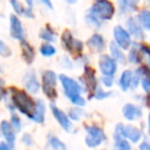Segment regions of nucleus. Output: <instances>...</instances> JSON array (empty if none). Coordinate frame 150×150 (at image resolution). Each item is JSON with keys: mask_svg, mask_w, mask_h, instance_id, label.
Returning <instances> with one entry per match:
<instances>
[{"mask_svg": "<svg viewBox=\"0 0 150 150\" xmlns=\"http://www.w3.org/2000/svg\"><path fill=\"white\" fill-rule=\"evenodd\" d=\"M60 80L63 88L65 91V95L70 99V101L76 106H83L86 104V100L80 96V93L82 92L81 86L78 82H76L74 79L68 77L66 75H60Z\"/></svg>", "mask_w": 150, "mask_h": 150, "instance_id": "1", "label": "nucleus"}, {"mask_svg": "<svg viewBox=\"0 0 150 150\" xmlns=\"http://www.w3.org/2000/svg\"><path fill=\"white\" fill-rule=\"evenodd\" d=\"M11 99H13L15 106L22 113H24V114H26L29 117H32L34 111H35V103L25 92L13 88V91H11Z\"/></svg>", "mask_w": 150, "mask_h": 150, "instance_id": "2", "label": "nucleus"}, {"mask_svg": "<svg viewBox=\"0 0 150 150\" xmlns=\"http://www.w3.org/2000/svg\"><path fill=\"white\" fill-rule=\"evenodd\" d=\"M90 13L100 21L109 20L114 15V6L109 1L100 0V1H97L94 3Z\"/></svg>", "mask_w": 150, "mask_h": 150, "instance_id": "3", "label": "nucleus"}, {"mask_svg": "<svg viewBox=\"0 0 150 150\" xmlns=\"http://www.w3.org/2000/svg\"><path fill=\"white\" fill-rule=\"evenodd\" d=\"M57 75L54 71L46 70L42 74V91L50 99H56L58 94L56 91Z\"/></svg>", "mask_w": 150, "mask_h": 150, "instance_id": "4", "label": "nucleus"}, {"mask_svg": "<svg viewBox=\"0 0 150 150\" xmlns=\"http://www.w3.org/2000/svg\"><path fill=\"white\" fill-rule=\"evenodd\" d=\"M86 131L88 133V136L86 138V143L88 147H97L106 140V136H105L103 129L96 125L86 127Z\"/></svg>", "mask_w": 150, "mask_h": 150, "instance_id": "5", "label": "nucleus"}, {"mask_svg": "<svg viewBox=\"0 0 150 150\" xmlns=\"http://www.w3.org/2000/svg\"><path fill=\"white\" fill-rule=\"evenodd\" d=\"M115 132H116L115 134L121 136L122 138L129 139L134 143L139 141L142 136L140 129H138L137 127H133V125H122L120 123L115 127Z\"/></svg>", "mask_w": 150, "mask_h": 150, "instance_id": "6", "label": "nucleus"}, {"mask_svg": "<svg viewBox=\"0 0 150 150\" xmlns=\"http://www.w3.org/2000/svg\"><path fill=\"white\" fill-rule=\"evenodd\" d=\"M99 66H100V70L102 74H104V76H106V77H112L117 70L116 62L107 54H103L100 57Z\"/></svg>", "mask_w": 150, "mask_h": 150, "instance_id": "7", "label": "nucleus"}, {"mask_svg": "<svg viewBox=\"0 0 150 150\" xmlns=\"http://www.w3.org/2000/svg\"><path fill=\"white\" fill-rule=\"evenodd\" d=\"M114 38L115 43L122 50H127L132 44V39L129 34L120 26H116L114 28Z\"/></svg>", "mask_w": 150, "mask_h": 150, "instance_id": "8", "label": "nucleus"}, {"mask_svg": "<svg viewBox=\"0 0 150 150\" xmlns=\"http://www.w3.org/2000/svg\"><path fill=\"white\" fill-rule=\"evenodd\" d=\"M62 40H63V44L65 45V47L67 48L68 50H75V52H80L82 50V44L81 41L77 39H74V38L71 36L70 32L66 31L64 34H63V37H62Z\"/></svg>", "mask_w": 150, "mask_h": 150, "instance_id": "9", "label": "nucleus"}, {"mask_svg": "<svg viewBox=\"0 0 150 150\" xmlns=\"http://www.w3.org/2000/svg\"><path fill=\"white\" fill-rule=\"evenodd\" d=\"M52 114H54V118L58 120V122L61 125V127L65 129V131L69 132L71 129V122L69 120V117L66 113L63 112L61 109H59L57 106L54 105H52Z\"/></svg>", "mask_w": 150, "mask_h": 150, "instance_id": "10", "label": "nucleus"}, {"mask_svg": "<svg viewBox=\"0 0 150 150\" xmlns=\"http://www.w3.org/2000/svg\"><path fill=\"white\" fill-rule=\"evenodd\" d=\"M11 35L15 39L24 40V29L21 21L16 16H11Z\"/></svg>", "mask_w": 150, "mask_h": 150, "instance_id": "11", "label": "nucleus"}, {"mask_svg": "<svg viewBox=\"0 0 150 150\" xmlns=\"http://www.w3.org/2000/svg\"><path fill=\"white\" fill-rule=\"evenodd\" d=\"M24 86L32 94H36L39 91V82H38L36 75L33 71H29L24 77Z\"/></svg>", "mask_w": 150, "mask_h": 150, "instance_id": "12", "label": "nucleus"}, {"mask_svg": "<svg viewBox=\"0 0 150 150\" xmlns=\"http://www.w3.org/2000/svg\"><path fill=\"white\" fill-rule=\"evenodd\" d=\"M0 129H1L2 135L4 136L5 140L9 144V146H13V144L16 142V134L11 123H9L6 120H3L1 122V125H0Z\"/></svg>", "mask_w": 150, "mask_h": 150, "instance_id": "13", "label": "nucleus"}, {"mask_svg": "<svg viewBox=\"0 0 150 150\" xmlns=\"http://www.w3.org/2000/svg\"><path fill=\"white\" fill-rule=\"evenodd\" d=\"M123 116L127 120H136L142 116V110L140 107L133 104H127L122 109Z\"/></svg>", "mask_w": 150, "mask_h": 150, "instance_id": "14", "label": "nucleus"}, {"mask_svg": "<svg viewBox=\"0 0 150 150\" xmlns=\"http://www.w3.org/2000/svg\"><path fill=\"white\" fill-rule=\"evenodd\" d=\"M127 29H129V33H131L134 37L138 38V39H143L144 38L143 30H142L141 26L137 23V21H136L135 19L129 18L127 21Z\"/></svg>", "mask_w": 150, "mask_h": 150, "instance_id": "15", "label": "nucleus"}, {"mask_svg": "<svg viewBox=\"0 0 150 150\" xmlns=\"http://www.w3.org/2000/svg\"><path fill=\"white\" fill-rule=\"evenodd\" d=\"M44 113H45V106L42 100H37L35 103V111L32 115L31 119L35 122L41 123L44 121Z\"/></svg>", "mask_w": 150, "mask_h": 150, "instance_id": "16", "label": "nucleus"}, {"mask_svg": "<svg viewBox=\"0 0 150 150\" xmlns=\"http://www.w3.org/2000/svg\"><path fill=\"white\" fill-rule=\"evenodd\" d=\"M88 45L96 52H102L105 48V41L100 34H94L88 40Z\"/></svg>", "mask_w": 150, "mask_h": 150, "instance_id": "17", "label": "nucleus"}, {"mask_svg": "<svg viewBox=\"0 0 150 150\" xmlns=\"http://www.w3.org/2000/svg\"><path fill=\"white\" fill-rule=\"evenodd\" d=\"M110 52H111V54H112V59L115 62L125 64V54H122L120 47H119L115 42H111L110 43Z\"/></svg>", "mask_w": 150, "mask_h": 150, "instance_id": "18", "label": "nucleus"}, {"mask_svg": "<svg viewBox=\"0 0 150 150\" xmlns=\"http://www.w3.org/2000/svg\"><path fill=\"white\" fill-rule=\"evenodd\" d=\"M22 48H23V54H24V58H25L26 62L29 63V64L33 62L34 56H35L33 47H32L28 42H26L25 40H22Z\"/></svg>", "mask_w": 150, "mask_h": 150, "instance_id": "19", "label": "nucleus"}, {"mask_svg": "<svg viewBox=\"0 0 150 150\" xmlns=\"http://www.w3.org/2000/svg\"><path fill=\"white\" fill-rule=\"evenodd\" d=\"M132 78H133V73H132V71H129V70L123 71L122 75H121V77H120V81H119L121 90L127 91V88H129Z\"/></svg>", "mask_w": 150, "mask_h": 150, "instance_id": "20", "label": "nucleus"}, {"mask_svg": "<svg viewBox=\"0 0 150 150\" xmlns=\"http://www.w3.org/2000/svg\"><path fill=\"white\" fill-rule=\"evenodd\" d=\"M140 62L144 63L148 68L150 69V48L145 45L140 46V54H139Z\"/></svg>", "mask_w": 150, "mask_h": 150, "instance_id": "21", "label": "nucleus"}, {"mask_svg": "<svg viewBox=\"0 0 150 150\" xmlns=\"http://www.w3.org/2000/svg\"><path fill=\"white\" fill-rule=\"evenodd\" d=\"M114 139H115V144H114L115 150H131V146H129V142L127 140H125V138L115 134Z\"/></svg>", "mask_w": 150, "mask_h": 150, "instance_id": "22", "label": "nucleus"}, {"mask_svg": "<svg viewBox=\"0 0 150 150\" xmlns=\"http://www.w3.org/2000/svg\"><path fill=\"white\" fill-rule=\"evenodd\" d=\"M139 21L140 24L143 26L145 29L150 30V11H143L139 13Z\"/></svg>", "mask_w": 150, "mask_h": 150, "instance_id": "23", "label": "nucleus"}, {"mask_svg": "<svg viewBox=\"0 0 150 150\" xmlns=\"http://www.w3.org/2000/svg\"><path fill=\"white\" fill-rule=\"evenodd\" d=\"M140 46L139 44L135 43L132 48L131 52H129V62L132 63H140L139 60V54H140Z\"/></svg>", "mask_w": 150, "mask_h": 150, "instance_id": "24", "label": "nucleus"}, {"mask_svg": "<svg viewBox=\"0 0 150 150\" xmlns=\"http://www.w3.org/2000/svg\"><path fill=\"white\" fill-rule=\"evenodd\" d=\"M86 84H88L91 88H95V86H96V80H95V72L94 70H92L88 67H86Z\"/></svg>", "mask_w": 150, "mask_h": 150, "instance_id": "25", "label": "nucleus"}, {"mask_svg": "<svg viewBox=\"0 0 150 150\" xmlns=\"http://www.w3.org/2000/svg\"><path fill=\"white\" fill-rule=\"evenodd\" d=\"M136 1H121L120 2V11L121 13H127V11H132L136 9Z\"/></svg>", "mask_w": 150, "mask_h": 150, "instance_id": "26", "label": "nucleus"}, {"mask_svg": "<svg viewBox=\"0 0 150 150\" xmlns=\"http://www.w3.org/2000/svg\"><path fill=\"white\" fill-rule=\"evenodd\" d=\"M40 38H42L43 40H45V41H50V42H52L56 40V36H54V34L52 33V30L50 29H43L41 30V32H40L39 34Z\"/></svg>", "mask_w": 150, "mask_h": 150, "instance_id": "27", "label": "nucleus"}, {"mask_svg": "<svg viewBox=\"0 0 150 150\" xmlns=\"http://www.w3.org/2000/svg\"><path fill=\"white\" fill-rule=\"evenodd\" d=\"M50 145L54 148V150H66V145L63 143L61 140H59L56 137H50Z\"/></svg>", "mask_w": 150, "mask_h": 150, "instance_id": "28", "label": "nucleus"}, {"mask_svg": "<svg viewBox=\"0 0 150 150\" xmlns=\"http://www.w3.org/2000/svg\"><path fill=\"white\" fill-rule=\"evenodd\" d=\"M40 52L44 57H50L56 54V48L50 44H43L40 47Z\"/></svg>", "mask_w": 150, "mask_h": 150, "instance_id": "29", "label": "nucleus"}, {"mask_svg": "<svg viewBox=\"0 0 150 150\" xmlns=\"http://www.w3.org/2000/svg\"><path fill=\"white\" fill-rule=\"evenodd\" d=\"M0 56L4 57V58L11 56V50L2 40H0Z\"/></svg>", "mask_w": 150, "mask_h": 150, "instance_id": "30", "label": "nucleus"}, {"mask_svg": "<svg viewBox=\"0 0 150 150\" xmlns=\"http://www.w3.org/2000/svg\"><path fill=\"white\" fill-rule=\"evenodd\" d=\"M86 21L88 22V24H91L92 26H95V27L99 28L101 26V21L100 20L97 19L95 16H93L91 13H88V15H86Z\"/></svg>", "mask_w": 150, "mask_h": 150, "instance_id": "31", "label": "nucleus"}, {"mask_svg": "<svg viewBox=\"0 0 150 150\" xmlns=\"http://www.w3.org/2000/svg\"><path fill=\"white\" fill-rule=\"evenodd\" d=\"M11 125H13V129L17 132H20L21 131V120H20V118L18 117V115L16 114H13V116H11Z\"/></svg>", "mask_w": 150, "mask_h": 150, "instance_id": "32", "label": "nucleus"}, {"mask_svg": "<svg viewBox=\"0 0 150 150\" xmlns=\"http://www.w3.org/2000/svg\"><path fill=\"white\" fill-rule=\"evenodd\" d=\"M143 76L144 77H143V79H142V86H143L144 91L150 92V75L145 73Z\"/></svg>", "mask_w": 150, "mask_h": 150, "instance_id": "33", "label": "nucleus"}, {"mask_svg": "<svg viewBox=\"0 0 150 150\" xmlns=\"http://www.w3.org/2000/svg\"><path fill=\"white\" fill-rule=\"evenodd\" d=\"M11 5L13 6V9H15V11L17 13H19V15H21V13H23L24 11H25V8H24L23 6H22V4L19 2V1H11Z\"/></svg>", "mask_w": 150, "mask_h": 150, "instance_id": "34", "label": "nucleus"}, {"mask_svg": "<svg viewBox=\"0 0 150 150\" xmlns=\"http://www.w3.org/2000/svg\"><path fill=\"white\" fill-rule=\"evenodd\" d=\"M80 113H81V110H80L79 108H77V107H75V108L71 109L69 115H70L71 118L74 119V120H78L80 116Z\"/></svg>", "mask_w": 150, "mask_h": 150, "instance_id": "35", "label": "nucleus"}, {"mask_svg": "<svg viewBox=\"0 0 150 150\" xmlns=\"http://www.w3.org/2000/svg\"><path fill=\"white\" fill-rule=\"evenodd\" d=\"M110 96V93H105L103 90L99 88L96 91V94H95V98L98 99V100H103V99L107 98V97Z\"/></svg>", "mask_w": 150, "mask_h": 150, "instance_id": "36", "label": "nucleus"}, {"mask_svg": "<svg viewBox=\"0 0 150 150\" xmlns=\"http://www.w3.org/2000/svg\"><path fill=\"white\" fill-rule=\"evenodd\" d=\"M23 143L26 144L27 146H31L33 144V139H32L30 134H25L23 136Z\"/></svg>", "mask_w": 150, "mask_h": 150, "instance_id": "37", "label": "nucleus"}, {"mask_svg": "<svg viewBox=\"0 0 150 150\" xmlns=\"http://www.w3.org/2000/svg\"><path fill=\"white\" fill-rule=\"evenodd\" d=\"M140 82V78L138 77L137 75L136 76H133V78H132V81H131V88H136L138 86V84H139Z\"/></svg>", "mask_w": 150, "mask_h": 150, "instance_id": "38", "label": "nucleus"}, {"mask_svg": "<svg viewBox=\"0 0 150 150\" xmlns=\"http://www.w3.org/2000/svg\"><path fill=\"white\" fill-rule=\"evenodd\" d=\"M102 81H103V83L106 86H108V88L112 86V77H106V76H104V77L102 78Z\"/></svg>", "mask_w": 150, "mask_h": 150, "instance_id": "39", "label": "nucleus"}, {"mask_svg": "<svg viewBox=\"0 0 150 150\" xmlns=\"http://www.w3.org/2000/svg\"><path fill=\"white\" fill-rule=\"evenodd\" d=\"M140 150H150V144L148 142H143L140 145Z\"/></svg>", "mask_w": 150, "mask_h": 150, "instance_id": "40", "label": "nucleus"}, {"mask_svg": "<svg viewBox=\"0 0 150 150\" xmlns=\"http://www.w3.org/2000/svg\"><path fill=\"white\" fill-rule=\"evenodd\" d=\"M0 150H9V147L5 143L0 144Z\"/></svg>", "mask_w": 150, "mask_h": 150, "instance_id": "41", "label": "nucleus"}, {"mask_svg": "<svg viewBox=\"0 0 150 150\" xmlns=\"http://www.w3.org/2000/svg\"><path fill=\"white\" fill-rule=\"evenodd\" d=\"M2 86H3V81L1 79H0V100H1V98H2Z\"/></svg>", "mask_w": 150, "mask_h": 150, "instance_id": "42", "label": "nucleus"}, {"mask_svg": "<svg viewBox=\"0 0 150 150\" xmlns=\"http://www.w3.org/2000/svg\"><path fill=\"white\" fill-rule=\"evenodd\" d=\"M43 3H44V4H46V5H47V6L50 7V8H52V3H50V2H48V1H43Z\"/></svg>", "mask_w": 150, "mask_h": 150, "instance_id": "43", "label": "nucleus"}, {"mask_svg": "<svg viewBox=\"0 0 150 150\" xmlns=\"http://www.w3.org/2000/svg\"><path fill=\"white\" fill-rule=\"evenodd\" d=\"M148 131H149V134H150V114H149V116H148Z\"/></svg>", "mask_w": 150, "mask_h": 150, "instance_id": "44", "label": "nucleus"}, {"mask_svg": "<svg viewBox=\"0 0 150 150\" xmlns=\"http://www.w3.org/2000/svg\"><path fill=\"white\" fill-rule=\"evenodd\" d=\"M148 105L150 106V95H149V97H148Z\"/></svg>", "mask_w": 150, "mask_h": 150, "instance_id": "45", "label": "nucleus"}, {"mask_svg": "<svg viewBox=\"0 0 150 150\" xmlns=\"http://www.w3.org/2000/svg\"><path fill=\"white\" fill-rule=\"evenodd\" d=\"M9 150H13V149H11V148H9Z\"/></svg>", "mask_w": 150, "mask_h": 150, "instance_id": "46", "label": "nucleus"}, {"mask_svg": "<svg viewBox=\"0 0 150 150\" xmlns=\"http://www.w3.org/2000/svg\"><path fill=\"white\" fill-rule=\"evenodd\" d=\"M0 72H1V69H0Z\"/></svg>", "mask_w": 150, "mask_h": 150, "instance_id": "47", "label": "nucleus"}]
</instances>
